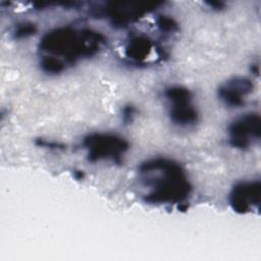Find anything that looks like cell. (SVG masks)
Instances as JSON below:
<instances>
[{
    "instance_id": "1",
    "label": "cell",
    "mask_w": 261,
    "mask_h": 261,
    "mask_svg": "<svg viewBox=\"0 0 261 261\" xmlns=\"http://www.w3.org/2000/svg\"><path fill=\"white\" fill-rule=\"evenodd\" d=\"M140 173L144 182L152 188L146 200L151 203H180L191 188L181 166L167 158H156L143 163Z\"/></svg>"
},
{
    "instance_id": "2",
    "label": "cell",
    "mask_w": 261,
    "mask_h": 261,
    "mask_svg": "<svg viewBox=\"0 0 261 261\" xmlns=\"http://www.w3.org/2000/svg\"><path fill=\"white\" fill-rule=\"evenodd\" d=\"M104 38L93 31L76 32L71 28H59L44 36L40 47L43 51L73 60L79 56L93 55Z\"/></svg>"
},
{
    "instance_id": "3",
    "label": "cell",
    "mask_w": 261,
    "mask_h": 261,
    "mask_svg": "<svg viewBox=\"0 0 261 261\" xmlns=\"http://www.w3.org/2000/svg\"><path fill=\"white\" fill-rule=\"evenodd\" d=\"M83 144L88 150V158L91 161L112 159L119 162L121 155L128 149L125 140L109 134H91L84 139Z\"/></svg>"
},
{
    "instance_id": "4",
    "label": "cell",
    "mask_w": 261,
    "mask_h": 261,
    "mask_svg": "<svg viewBox=\"0 0 261 261\" xmlns=\"http://www.w3.org/2000/svg\"><path fill=\"white\" fill-rule=\"evenodd\" d=\"M230 144L233 147L245 149L250 146L251 139L260 138V116L247 114L236 120L229 127Z\"/></svg>"
},
{
    "instance_id": "5",
    "label": "cell",
    "mask_w": 261,
    "mask_h": 261,
    "mask_svg": "<svg viewBox=\"0 0 261 261\" xmlns=\"http://www.w3.org/2000/svg\"><path fill=\"white\" fill-rule=\"evenodd\" d=\"M230 204L237 212H249L260 203V182L247 181L238 184L230 194Z\"/></svg>"
},
{
    "instance_id": "6",
    "label": "cell",
    "mask_w": 261,
    "mask_h": 261,
    "mask_svg": "<svg viewBox=\"0 0 261 261\" xmlns=\"http://www.w3.org/2000/svg\"><path fill=\"white\" fill-rule=\"evenodd\" d=\"M253 89L252 82L247 77H233L222 85L218 94L220 98L230 106H240L244 103L243 97Z\"/></svg>"
},
{
    "instance_id": "7",
    "label": "cell",
    "mask_w": 261,
    "mask_h": 261,
    "mask_svg": "<svg viewBox=\"0 0 261 261\" xmlns=\"http://www.w3.org/2000/svg\"><path fill=\"white\" fill-rule=\"evenodd\" d=\"M170 116L173 122L180 125H190L198 120L196 109L189 102H180L172 104Z\"/></svg>"
},
{
    "instance_id": "8",
    "label": "cell",
    "mask_w": 261,
    "mask_h": 261,
    "mask_svg": "<svg viewBox=\"0 0 261 261\" xmlns=\"http://www.w3.org/2000/svg\"><path fill=\"white\" fill-rule=\"evenodd\" d=\"M151 49V41L146 37L138 36L129 41L125 51L128 57L136 60H143L150 54Z\"/></svg>"
},
{
    "instance_id": "9",
    "label": "cell",
    "mask_w": 261,
    "mask_h": 261,
    "mask_svg": "<svg viewBox=\"0 0 261 261\" xmlns=\"http://www.w3.org/2000/svg\"><path fill=\"white\" fill-rule=\"evenodd\" d=\"M165 96L169 101L174 103L189 102L191 100V93L188 89L179 86L170 87L165 91Z\"/></svg>"
},
{
    "instance_id": "10",
    "label": "cell",
    "mask_w": 261,
    "mask_h": 261,
    "mask_svg": "<svg viewBox=\"0 0 261 261\" xmlns=\"http://www.w3.org/2000/svg\"><path fill=\"white\" fill-rule=\"evenodd\" d=\"M41 65L46 72L50 73H59L64 68L63 62L54 56H45L42 59Z\"/></svg>"
},
{
    "instance_id": "11",
    "label": "cell",
    "mask_w": 261,
    "mask_h": 261,
    "mask_svg": "<svg viewBox=\"0 0 261 261\" xmlns=\"http://www.w3.org/2000/svg\"><path fill=\"white\" fill-rule=\"evenodd\" d=\"M157 25L161 31H165V32H173L174 30L177 29L176 22L172 18L167 16H160L157 19Z\"/></svg>"
},
{
    "instance_id": "12",
    "label": "cell",
    "mask_w": 261,
    "mask_h": 261,
    "mask_svg": "<svg viewBox=\"0 0 261 261\" xmlns=\"http://www.w3.org/2000/svg\"><path fill=\"white\" fill-rule=\"evenodd\" d=\"M36 32V27L32 23H23L18 25L14 31L15 38H23L33 35Z\"/></svg>"
},
{
    "instance_id": "13",
    "label": "cell",
    "mask_w": 261,
    "mask_h": 261,
    "mask_svg": "<svg viewBox=\"0 0 261 261\" xmlns=\"http://www.w3.org/2000/svg\"><path fill=\"white\" fill-rule=\"evenodd\" d=\"M133 115H134V108H133V106L125 107L124 110H123V118H124V120H126V121L132 120Z\"/></svg>"
}]
</instances>
